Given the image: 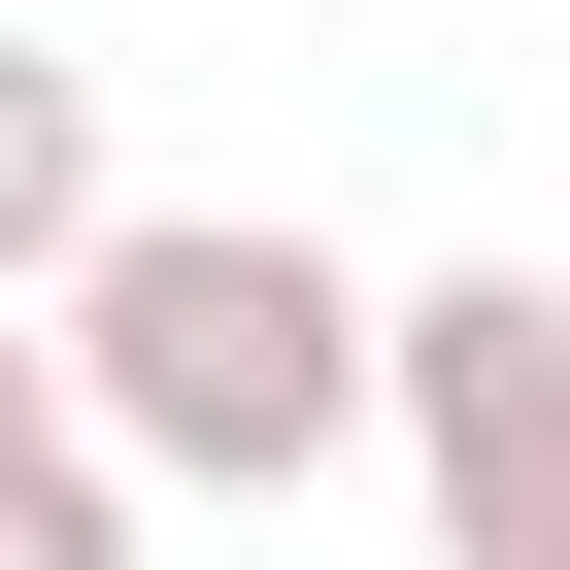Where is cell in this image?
I'll list each match as a JSON object with an SVG mask.
<instances>
[{"instance_id":"6da1fadb","label":"cell","mask_w":570,"mask_h":570,"mask_svg":"<svg viewBox=\"0 0 570 570\" xmlns=\"http://www.w3.org/2000/svg\"><path fill=\"white\" fill-rule=\"evenodd\" d=\"M35 336H68V403H101L135 503H336L370 470V268L303 202H101L35 268Z\"/></svg>"},{"instance_id":"7a4b0ae2","label":"cell","mask_w":570,"mask_h":570,"mask_svg":"<svg viewBox=\"0 0 570 570\" xmlns=\"http://www.w3.org/2000/svg\"><path fill=\"white\" fill-rule=\"evenodd\" d=\"M370 436L436 503V570H570V268H370Z\"/></svg>"},{"instance_id":"3957f363","label":"cell","mask_w":570,"mask_h":570,"mask_svg":"<svg viewBox=\"0 0 570 570\" xmlns=\"http://www.w3.org/2000/svg\"><path fill=\"white\" fill-rule=\"evenodd\" d=\"M0 570H135V470H101V403H68L35 303H0Z\"/></svg>"},{"instance_id":"277c9868","label":"cell","mask_w":570,"mask_h":570,"mask_svg":"<svg viewBox=\"0 0 570 570\" xmlns=\"http://www.w3.org/2000/svg\"><path fill=\"white\" fill-rule=\"evenodd\" d=\"M101 202H135V168H101V68H68V35H0V303H35Z\"/></svg>"}]
</instances>
